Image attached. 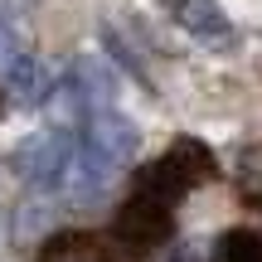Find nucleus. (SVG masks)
I'll return each instance as SVG.
<instances>
[{"label": "nucleus", "mask_w": 262, "mask_h": 262, "mask_svg": "<svg viewBox=\"0 0 262 262\" xmlns=\"http://www.w3.org/2000/svg\"><path fill=\"white\" fill-rule=\"evenodd\" d=\"M136 150V126L117 112H88L83 141H78V189H102L117 180V170L131 160Z\"/></svg>", "instance_id": "1"}, {"label": "nucleus", "mask_w": 262, "mask_h": 262, "mask_svg": "<svg viewBox=\"0 0 262 262\" xmlns=\"http://www.w3.org/2000/svg\"><path fill=\"white\" fill-rule=\"evenodd\" d=\"M209 175H214V150H209L204 141H194V136H180L160 160H150V165L141 170L131 189H146V194H160V199H170V204H180V199L194 185H204Z\"/></svg>", "instance_id": "2"}, {"label": "nucleus", "mask_w": 262, "mask_h": 262, "mask_svg": "<svg viewBox=\"0 0 262 262\" xmlns=\"http://www.w3.org/2000/svg\"><path fill=\"white\" fill-rule=\"evenodd\" d=\"M15 170L25 185L34 189H58L78 175V141L73 131L63 126H49V131H34L15 146Z\"/></svg>", "instance_id": "3"}, {"label": "nucleus", "mask_w": 262, "mask_h": 262, "mask_svg": "<svg viewBox=\"0 0 262 262\" xmlns=\"http://www.w3.org/2000/svg\"><path fill=\"white\" fill-rule=\"evenodd\" d=\"M170 228H175V204L160 194H146V189H131V199L117 209L112 233L131 253H150V248H160L170 238Z\"/></svg>", "instance_id": "4"}, {"label": "nucleus", "mask_w": 262, "mask_h": 262, "mask_svg": "<svg viewBox=\"0 0 262 262\" xmlns=\"http://www.w3.org/2000/svg\"><path fill=\"white\" fill-rule=\"evenodd\" d=\"M175 19H180L194 39H209V44L233 39V25H228V15H224L219 0H175Z\"/></svg>", "instance_id": "5"}, {"label": "nucleus", "mask_w": 262, "mask_h": 262, "mask_svg": "<svg viewBox=\"0 0 262 262\" xmlns=\"http://www.w3.org/2000/svg\"><path fill=\"white\" fill-rule=\"evenodd\" d=\"M5 88H10V97H15L19 107H39V102H49V93H54V78H49V68L39 63L34 54H25L5 73Z\"/></svg>", "instance_id": "6"}, {"label": "nucleus", "mask_w": 262, "mask_h": 262, "mask_svg": "<svg viewBox=\"0 0 262 262\" xmlns=\"http://www.w3.org/2000/svg\"><path fill=\"white\" fill-rule=\"evenodd\" d=\"M39 262H107V253L93 233H54Z\"/></svg>", "instance_id": "7"}, {"label": "nucleus", "mask_w": 262, "mask_h": 262, "mask_svg": "<svg viewBox=\"0 0 262 262\" xmlns=\"http://www.w3.org/2000/svg\"><path fill=\"white\" fill-rule=\"evenodd\" d=\"M209 262H262V238L248 233V228H228V233L214 243Z\"/></svg>", "instance_id": "8"}, {"label": "nucleus", "mask_w": 262, "mask_h": 262, "mask_svg": "<svg viewBox=\"0 0 262 262\" xmlns=\"http://www.w3.org/2000/svg\"><path fill=\"white\" fill-rule=\"evenodd\" d=\"M25 58V49H19V39H15V29L0 19V73H10V68Z\"/></svg>", "instance_id": "9"}]
</instances>
